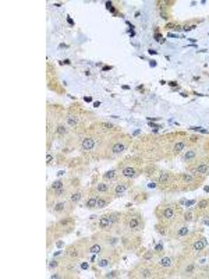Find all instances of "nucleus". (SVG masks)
Segmentation results:
<instances>
[{
    "label": "nucleus",
    "mask_w": 209,
    "mask_h": 279,
    "mask_svg": "<svg viewBox=\"0 0 209 279\" xmlns=\"http://www.w3.org/2000/svg\"><path fill=\"white\" fill-rule=\"evenodd\" d=\"M53 191H55V197H63V196L67 194V190H66L64 187L59 188V190H53Z\"/></svg>",
    "instance_id": "27"
},
{
    "label": "nucleus",
    "mask_w": 209,
    "mask_h": 279,
    "mask_svg": "<svg viewBox=\"0 0 209 279\" xmlns=\"http://www.w3.org/2000/svg\"><path fill=\"white\" fill-rule=\"evenodd\" d=\"M192 272H194V265H192V264H190V265L186 268V274L190 275V274H192Z\"/></svg>",
    "instance_id": "30"
},
{
    "label": "nucleus",
    "mask_w": 209,
    "mask_h": 279,
    "mask_svg": "<svg viewBox=\"0 0 209 279\" xmlns=\"http://www.w3.org/2000/svg\"><path fill=\"white\" fill-rule=\"evenodd\" d=\"M206 246H208V242H206V239H204V237L197 239L195 242L192 243V248H194L195 251H202Z\"/></svg>",
    "instance_id": "6"
},
{
    "label": "nucleus",
    "mask_w": 209,
    "mask_h": 279,
    "mask_svg": "<svg viewBox=\"0 0 209 279\" xmlns=\"http://www.w3.org/2000/svg\"><path fill=\"white\" fill-rule=\"evenodd\" d=\"M64 187V182L63 180H55L53 183H52V186H50V188L52 190H59V188Z\"/></svg>",
    "instance_id": "23"
},
{
    "label": "nucleus",
    "mask_w": 209,
    "mask_h": 279,
    "mask_svg": "<svg viewBox=\"0 0 209 279\" xmlns=\"http://www.w3.org/2000/svg\"><path fill=\"white\" fill-rule=\"evenodd\" d=\"M183 179H184V182H187V183H190V182H192L194 180V176L192 174H190V173H184L183 174Z\"/></svg>",
    "instance_id": "28"
},
{
    "label": "nucleus",
    "mask_w": 209,
    "mask_h": 279,
    "mask_svg": "<svg viewBox=\"0 0 209 279\" xmlns=\"http://www.w3.org/2000/svg\"><path fill=\"white\" fill-rule=\"evenodd\" d=\"M52 160H53V156L50 155V154H48V156H46V163H52Z\"/></svg>",
    "instance_id": "31"
},
{
    "label": "nucleus",
    "mask_w": 209,
    "mask_h": 279,
    "mask_svg": "<svg viewBox=\"0 0 209 279\" xmlns=\"http://www.w3.org/2000/svg\"><path fill=\"white\" fill-rule=\"evenodd\" d=\"M169 182V172H162L159 176V183L160 184H166Z\"/></svg>",
    "instance_id": "24"
},
{
    "label": "nucleus",
    "mask_w": 209,
    "mask_h": 279,
    "mask_svg": "<svg viewBox=\"0 0 209 279\" xmlns=\"http://www.w3.org/2000/svg\"><path fill=\"white\" fill-rule=\"evenodd\" d=\"M121 174L127 179H134L137 176V170L134 169V168H131V166H127V168H124V169L121 170Z\"/></svg>",
    "instance_id": "9"
},
{
    "label": "nucleus",
    "mask_w": 209,
    "mask_h": 279,
    "mask_svg": "<svg viewBox=\"0 0 209 279\" xmlns=\"http://www.w3.org/2000/svg\"><path fill=\"white\" fill-rule=\"evenodd\" d=\"M56 265H57V262H56V261H53V262L50 264V268H53V267H56Z\"/></svg>",
    "instance_id": "33"
},
{
    "label": "nucleus",
    "mask_w": 209,
    "mask_h": 279,
    "mask_svg": "<svg viewBox=\"0 0 209 279\" xmlns=\"http://www.w3.org/2000/svg\"><path fill=\"white\" fill-rule=\"evenodd\" d=\"M66 122H67L68 126H71V127H75V126L80 123V117H78V116H75V114H68L67 119H66Z\"/></svg>",
    "instance_id": "15"
},
{
    "label": "nucleus",
    "mask_w": 209,
    "mask_h": 279,
    "mask_svg": "<svg viewBox=\"0 0 209 279\" xmlns=\"http://www.w3.org/2000/svg\"><path fill=\"white\" fill-rule=\"evenodd\" d=\"M177 216V209H174V207H164L163 209L159 212V218L164 222H170V220H174Z\"/></svg>",
    "instance_id": "2"
},
{
    "label": "nucleus",
    "mask_w": 209,
    "mask_h": 279,
    "mask_svg": "<svg viewBox=\"0 0 209 279\" xmlns=\"http://www.w3.org/2000/svg\"><path fill=\"white\" fill-rule=\"evenodd\" d=\"M127 190H128V183L120 182V183H117L116 186H114L113 193H114V196H116V197H120V196H123Z\"/></svg>",
    "instance_id": "5"
},
{
    "label": "nucleus",
    "mask_w": 209,
    "mask_h": 279,
    "mask_svg": "<svg viewBox=\"0 0 209 279\" xmlns=\"http://www.w3.org/2000/svg\"><path fill=\"white\" fill-rule=\"evenodd\" d=\"M96 204H98V196L89 197V198L85 201V208L86 209H95Z\"/></svg>",
    "instance_id": "11"
},
{
    "label": "nucleus",
    "mask_w": 209,
    "mask_h": 279,
    "mask_svg": "<svg viewBox=\"0 0 209 279\" xmlns=\"http://www.w3.org/2000/svg\"><path fill=\"white\" fill-rule=\"evenodd\" d=\"M113 216H114L113 214H106V215L102 216L99 219V228L102 229V230H107V229L112 228V225H113L114 219H116Z\"/></svg>",
    "instance_id": "3"
},
{
    "label": "nucleus",
    "mask_w": 209,
    "mask_h": 279,
    "mask_svg": "<svg viewBox=\"0 0 209 279\" xmlns=\"http://www.w3.org/2000/svg\"><path fill=\"white\" fill-rule=\"evenodd\" d=\"M102 127H104V128H107V130H109V128L113 127V124H110V123H102Z\"/></svg>",
    "instance_id": "32"
},
{
    "label": "nucleus",
    "mask_w": 209,
    "mask_h": 279,
    "mask_svg": "<svg viewBox=\"0 0 209 279\" xmlns=\"http://www.w3.org/2000/svg\"><path fill=\"white\" fill-rule=\"evenodd\" d=\"M197 208L200 211H204V209H206V208H209V198H202V200H200L198 204H197Z\"/></svg>",
    "instance_id": "18"
},
{
    "label": "nucleus",
    "mask_w": 209,
    "mask_h": 279,
    "mask_svg": "<svg viewBox=\"0 0 209 279\" xmlns=\"http://www.w3.org/2000/svg\"><path fill=\"white\" fill-rule=\"evenodd\" d=\"M116 176H117V173H116V170H107L106 173L103 174V179L104 180H113V179H116Z\"/></svg>",
    "instance_id": "20"
},
{
    "label": "nucleus",
    "mask_w": 209,
    "mask_h": 279,
    "mask_svg": "<svg viewBox=\"0 0 209 279\" xmlns=\"http://www.w3.org/2000/svg\"><path fill=\"white\" fill-rule=\"evenodd\" d=\"M188 233H190V229H188V226H187V225H183V226H180V228L177 229L176 236H177V237H184V236H187Z\"/></svg>",
    "instance_id": "16"
},
{
    "label": "nucleus",
    "mask_w": 209,
    "mask_h": 279,
    "mask_svg": "<svg viewBox=\"0 0 209 279\" xmlns=\"http://www.w3.org/2000/svg\"><path fill=\"white\" fill-rule=\"evenodd\" d=\"M126 226H127V229L131 230V232H138V230H141V229L144 228V222H142L141 216L138 215V214H135V215L127 216V219H126Z\"/></svg>",
    "instance_id": "1"
},
{
    "label": "nucleus",
    "mask_w": 209,
    "mask_h": 279,
    "mask_svg": "<svg viewBox=\"0 0 209 279\" xmlns=\"http://www.w3.org/2000/svg\"><path fill=\"white\" fill-rule=\"evenodd\" d=\"M192 219V212L191 211H188L186 215H184V220H187V222H190V220Z\"/></svg>",
    "instance_id": "29"
},
{
    "label": "nucleus",
    "mask_w": 209,
    "mask_h": 279,
    "mask_svg": "<svg viewBox=\"0 0 209 279\" xmlns=\"http://www.w3.org/2000/svg\"><path fill=\"white\" fill-rule=\"evenodd\" d=\"M66 207H67V205H66V202L60 201V202H57V204L53 207V211H55V212H63V211L66 209Z\"/></svg>",
    "instance_id": "22"
},
{
    "label": "nucleus",
    "mask_w": 209,
    "mask_h": 279,
    "mask_svg": "<svg viewBox=\"0 0 209 279\" xmlns=\"http://www.w3.org/2000/svg\"><path fill=\"white\" fill-rule=\"evenodd\" d=\"M186 145H187L186 141H178V142H176V144H174V146H173V154H174V155H178V154H180L181 151H184Z\"/></svg>",
    "instance_id": "13"
},
{
    "label": "nucleus",
    "mask_w": 209,
    "mask_h": 279,
    "mask_svg": "<svg viewBox=\"0 0 209 279\" xmlns=\"http://www.w3.org/2000/svg\"><path fill=\"white\" fill-rule=\"evenodd\" d=\"M94 190H95L96 193H100V194H106V193L110 190V184L107 183V182H100V183L94 186Z\"/></svg>",
    "instance_id": "7"
},
{
    "label": "nucleus",
    "mask_w": 209,
    "mask_h": 279,
    "mask_svg": "<svg viewBox=\"0 0 209 279\" xmlns=\"http://www.w3.org/2000/svg\"><path fill=\"white\" fill-rule=\"evenodd\" d=\"M208 172H209L208 163H201V165H198L195 169L192 170V174H195V176H202V174H206Z\"/></svg>",
    "instance_id": "8"
},
{
    "label": "nucleus",
    "mask_w": 209,
    "mask_h": 279,
    "mask_svg": "<svg viewBox=\"0 0 209 279\" xmlns=\"http://www.w3.org/2000/svg\"><path fill=\"white\" fill-rule=\"evenodd\" d=\"M162 268H170V267L173 265V260L170 258V257H160L159 258V262H158Z\"/></svg>",
    "instance_id": "12"
},
{
    "label": "nucleus",
    "mask_w": 209,
    "mask_h": 279,
    "mask_svg": "<svg viewBox=\"0 0 209 279\" xmlns=\"http://www.w3.org/2000/svg\"><path fill=\"white\" fill-rule=\"evenodd\" d=\"M56 133L59 134V135H66V134H67V128L60 124V126H57V128H56Z\"/></svg>",
    "instance_id": "26"
},
{
    "label": "nucleus",
    "mask_w": 209,
    "mask_h": 279,
    "mask_svg": "<svg viewBox=\"0 0 209 279\" xmlns=\"http://www.w3.org/2000/svg\"><path fill=\"white\" fill-rule=\"evenodd\" d=\"M156 250H158V251H160V250H162V246H160V244H159V246H156Z\"/></svg>",
    "instance_id": "34"
},
{
    "label": "nucleus",
    "mask_w": 209,
    "mask_h": 279,
    "mask_svg": "<svg viewBox=\"0 0 209 279\" xmlns=\"http://www.w3.org/2000/svg\"><path fill=\"white\" fill-rule=\"evenodd\" d=\"M110 202V200L107 198H103V197H98V204H96V208H104L107 207V204Z\"/></svg>",
    "instance_id": "19"
},
{
    "label": "nucleus",
    "mask_w": 209,
    "mask_h": 279,
    "mask_svg": "<svg viewBox=\"0 0 209 279\" xmlns=\"http://www.w3.org/2000/svg\"><path fill=\"white\" fill-rule=\"evenodd\" d=\"M195 156H197V149H188L183 155V159H184V162H191L192 159H195Z\"/></svg>",
    "instance_id": "14"
},
{
    "label": "nucleus",
    "mask_w": 209,
    "mask_h": 279,
    "mask_svg": "<svg viewBox=\"0 0 209 279\" xmlns=\"http://www.w3.org/2000/svg\"><path fill=\"white\" fill-rule=\"evenodd\" d=\"M100 251H102V246L100 244H94V246L89 247V253H92V254H99Z\"/></svg>",
    "instance_id": "25"
},
{
    "label": "nucleus",
    "mask_w": 209,
    "mask_h": 279,
    "mask_svg": "<svg viewBox=\"0 0 209 279\" xmlns=\"http://www.w3.org/2000/svg\"><path fill=\"white\" fill-rule=\"evenodd\" d=\"M82 198V191H74L73 194H70V201L71 204H77Z\"/></svg>",
    "instance_id": "17"
},
{
    "label": "nucleus",
    "mask_w": 209,
    "mask_h": 279,
    "mask_svg": "<svg viewBox=\"0 0 209 279\" xmlns=\"http://www.w3.org/2000/svg\"><path fill=\"white\" fill-rule=\"evenodd\" d=\"M94 146H95V138H92V137L82 138V141H81L82 151H91V149H94Z\"/></svg>",
    "instance_id": "4"
},
{
    "label": "nucleus",
    "mask_w": 209,
    "mask_h": 279,
    "mask_svg": "<svg viewBox=\"0 0 209 279\" xmlns=\"http://www.w3.org/2000/svg\"><path fill=\"white\" fill-rule=\"evenodd\" d=\"M140 276H141V278H152V276H153V272H152L149 268H144V269H141V272H140Z\"/></svg>",
    "instance_id": "21"
},
{
    "label": "nucleus",
    "mask_w": 209,
    "mask_h": 279,
    "mask_svg": "<svg viewBox=\"0 0 209 279\" xmlns=\"http://www.w3.org/2000/svg\"><path fill=\"white\" fill-rule=\"evenodd\" d=\"M124 151H126V144H123V142H114L112 145V152L114 155H118V154H121Z\"/></svg>",
    "instance_id": "10"
}]
</instances>
